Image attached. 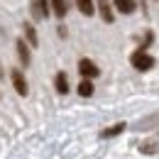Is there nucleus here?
Here are the masks:
<instances>
[{"label":"nucleus","instance_id":"obj_3","mask_svg":"<svg viewBox=\"0 0 159 159\" xmlns=\"http://www.w3.org/2000/svg\"><path fill=\"white\" fill-rule=\"evenodd\" d=\"M10 81H12V86H15V91L20 96H27V79H25V74H22L20 69H12L10 71Z\"/></svg>","mask_w":159,"mask_h":159},{"label":"nucleus","instance_id":"obj_5","mask_svg":"<svg viewBox=\"0 0 159 159\" xmlns=\"http://www.w3.org/2000/svg\"><path fill=\"white\" fill-rule=\"evenodd\" d=\"M49 2H52V12H54L59 20H64V17H66V12H69L66 0H49Z\"/></svg>","mask_w":159,"mask_h":159},{"label":"nucleus","instance_id":"obj_2","mask_svg":"<svg viewBox=\"0 0 159 159\" xmlns=\"http://www.w3.org/2000/svg\"><path fill=\"white\" fill-rule=\"evenodd\" d=\"M79 74L86 81H91V79H96V76L100 74V69L96 66V61H91V59H86V57H83V59L79 61Z\"/></svg>","mask_w":159,"mask_h":159},{"label":"nucleus","instance_id":"obj_6","mask_svg":"<svg viewBox=\"0 0 159 159\" xmlns=\"http://www.w3.org/2000/svg\"><path fill=\"white\" fill-rule=\"evenodd\" d=\"M54 86H57V91H59L61 96H64V93H69V76H66L64 71H59V74L54 76Z\"/></svg>","mask_w":159,"mask_h":159},{"label":"nucleus","instance_id":"obj_7","mask_svg":"<svg viewBox=\"0 0 159 159\" xmlns=\"http://www.w3.org/2000/svg\"><path fill=\"white\" fill-rule=\"evenodd\" d=\"M17 57H20V61L25 64V66H30V47H27V42L25 39H17Z\"/></svg>","mask_w":159,"mask_h":159},{"label":"nucleus","instance_id":"obj_1","mask_svg":"<svg viewBox=\"0 0 159 159\" xmlns=\"http://www.w3.org/2000/svg\"><path fill=\"white\" fill-rule=\"evenodd\" d=\"M130 64H132L137 71H149V69L154 66V59L147 54V49H137V52L130 54Z\"/></svg>","mask_w":159,"mask_h":159},{"label":"nucleus","instance_id":"obj_14","mask_svg":"<svg viewBox=\"0 0 159 159\" xmlns=\"http://www.w3.org/2000/svg\"><path fill=\"white\" fill-rule=\"evenodd\" d=\"M154 147H157V144H154V142H144V144H142V147H139V149H142V154H154V152H157V149H154Z\"/></svg>","mask_w":159,"mask_h":159},{"label":"nucleus","instance_id":"obj_10","mask_svg":"<svg viewBox=\"0 0 159 159\" xmlns=\"http://www.w3.org/2000/svg\"><path fill=\"white\" fill-rule=\"evenodd\" d=\"M22 30H25V37H27V42H30V47H37V44H39V39H37V30H34L30 22H25Z\"/></svg>","mask_w":159,"mask_h":159},{"label":"nucleus","instance_id":"obj_9","mask_svg":"<svg viewBox=\"0 0 159 159\" xmlns=\"http://www.w3.org/2000/svg\"><path fill=\"white\" fill-rule=\"evenodd\" d=\"M98 10H100V17H103V22H113V10H110V2L108 0H98Z\"/></svg>","mask_w":159,"mask_h":159},{"label":"nucleus","instance_id":"obj_13","mask_svg":"<svg viewBox=\"0 0 159 159\" xmlns=\"http://www.w3.org/2000/svg\"><path fill=\"white\" fill-rule=\"evenodd\" d=\"M79 96H83V98H88V96H93V83L91 81H81L79 83Z\"/></svg>","mask_w":159,"mask_h":159},{"label":"nucleus","instance_id":"obj_4","mask_svg":"<svg viewBox=\"0 0 159 159\" xmlns=\"http://www.w3.org/2000/svg\"><path fill=\"white\" fill-rule=\"evenodd\" d=\"M32 15L37 20L47 17L49 15V0H32Z\"/></svg>","mask_w":159,"mask_h":159},{"label":"nucleus","instance_id":"obj_12","mask_svg":"<svg viewBox=\"0 0 159 159\" xmlns=\"http://www.w3.org/2000/svg\"><path fill=\"white\" fill-rule=\"evenodd\" d=\"M122 130H125V122H118V125H113V127H108V130H103V132H100V137H115V135H120V132H122Z\"/></svg>","mask_w":159,"mask_h":159},{"label":"nucleus","instance_id":"obj_8","mask_svg":"<svg viewBox=\"0 0 159 159\" xmlns=\"http://www.w3.org/2000/svg\"><path fill=\"white\" fill-rule=\"evenodd\" d=\"M113 5L118 7L122 15H132L135 12V0H113Z\"/></svg>","mask_w":159,"mask_h":159},{"label":"nucleus","instance_id":"obj_11","mask_svg":"<svg viewBox=\"0 0 159 159\" xmlns=\"http://www.w3.org/2000/svg\"><path fill=\"white\" fill-rule=\"evenodd\" d=\"M76 7H79L83 15H88V17L96 12V7H93V0H76Z\"/></svg>","mask_w":159,"mask_h":159}]
</instances>
